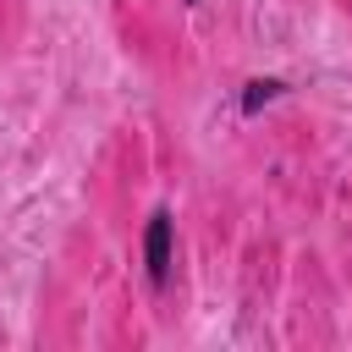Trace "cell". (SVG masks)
Here are the masks:
<instances>
[{
	"label": "cell",
	"instance_id": "obj_1",
	"mask_svg": "<svg viewBox=\"0 0 352 352\" xmlns=\"http://www.w3.org/2000/svg\"><path fill=\"white\" fill-rule=\"evenodd\" d=\"M143 258H148V280H154V286H165V280H170V214H165V209H154V214H148Z\"/></svg>",
	"mask_w": 352,
	"mask_h": 352
},
{
	"label": "cell",
	"instance_id": "obj_2",
	"mask_svg": "<svg viewBox=\"0 0 352 352\" xmlns=\"http://www.w3.org/2000/svg\"><path fill=\"white\" fill-rule=\"evenodd\" d=\"M275 94H286V82H280V77H258V82H248V94H242V116H258Z\"/></svg>",
	"mask_w": 352,
	"mask_h": 352
}]
</instances>
